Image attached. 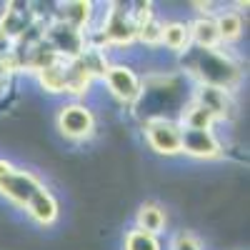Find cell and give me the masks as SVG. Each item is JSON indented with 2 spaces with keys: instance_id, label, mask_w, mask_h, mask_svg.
Masks as SVG:
<instances>
[{
  "instance_id": "6",
  "label": "cell",
  "mask_w": 250,
  "mask_h": 250,
  "mask_svg": "<svg viewBox=\"0 0 250 250\" xmlns=\"http://www.w3.org/2000/svg\"><path fill=\"white\" fill-rule=\"evenodd\" d=\"M103 43L105 45H130L138 38V28H135V18L125 5H113V10H108L105 20H103Z\"/></svg>"
},
{
  "instance_id": "3",
  "label": "cell",
  "mask_w": 250,
  "mask_h": 250,
  "mask_svg": "<svg viewBox=\"0 0 250 250\" xmlns=\"http://www.w3.org/2000/svg\"><path fill=\"white\" fill-rule=\"evenodd\" d=\"M58 130L62 138L68 140H88L95 135V115L93 110L85 105V103H65L58 113Z\"/></svg>"
},
{
  "instance_id": "17",
  "label": "cell",
  "mask_w": 250,
  "mask_h": 250,
  "mask_svg": "<svg viewBox=\"0 0 250 250\" xmlns=\"http://www.w3.org/2000/svg\"><path fill=\"white\" fill-rule=\"evenodd\" d=\"M123 250H163V243H160L158 235L145 233L140 228H133V230L125 233Z\"/></svg>"
},
{
  "instance_id": "1",
  "label": "cell",
  "mask_w": 250,
  "mask_h": 250,
  "mask_svg": "<svg viewBox=\"0 0 250 250\" xmlns=\"http://www.w3.org/2000/svg\"><path fill=\"white\" fill-rule=\"evenodd\" d=\"M43 188L45 183L30 170L15 168L10 160H0V195L8 198L10 203L25 208Z\"/></svg>"
},
{
  "instance_id": "9",
  "label": "cell",
  "mask_w": 250,
  "mask_h": 250,
  "mask_svg": "<svg viewBox=\"0 0 250 250\" xmlns=\"http://www.w3.org/2000/svg\"><path fill=\"white\" fill-rule=\"evenodd\" d=\"M23 210L28 213V218L33 220V223H38V225H43V228H48V225H53L55 220H58V215H60V208H58V200H55V195L48 190V188H43Z\"/></svg>"
},
{
  "instance_id": "2",
  "label": "cell",
  "mask_w": 250,
  "mask_h": 250,
  "mask_svg": "<svg viewBox=\"0 0 250 250\" xmlns=\"http://www.w3.org/2000/svg\"><path fill=\"white\" fill-rule=\"evenodd\" d=\"M193 73L200 78V85H215L223 90H230L240 80V70L220 50H200Z\"/></svg>"
},
{
  "instance_id": "16",
  "label": "cell",
  "mask_w": 250,
  "mask_h": 250,
  "mask_svg": "<svg viewBox=\"0 0 250 250\" xmlns=\"http://www.w3.org/2000/svg\"><path fill=\"white\" fill-rule=\"evenodd\" d=\"M215 25H218V35H220V43H233V40H238L243 35V18L240 13H233V10H228V13H220L215 18Z\"/></svg>"
},
{
  "instance_id": "18",
  "label": "cell",
  "mask_w": 250,
  "mask_h": 250,
  "mask_svg": "<svg viewBox=\"0 0 250 250\" xmlns=\"http://www.w3.org/2000/svg\"><path fill=\"white\" fill-rule=\"evenodd\" d=\"M170 250H203V243H200L190 230H180V233L173 238Z\"/></svg>"
},
{
  "instance_id": "13",
  "label": "cell",
  "mask_w": 250,
  "mask_h": 250,
  "mask_svg": "<svg viewBox=\"0 0 250 250\" xmlns=\"http://www.w3.org/2000/svg\"><path fill=\"white\" fill-rule=\"evenodd\" d=\"M168 225V213H165V208L158 205V203H143L138 208V215H135V228L145 233H163V228Z\"/></svg>"
},
{
  "instance_id": "8",
  "label": "cell",
  "mask_w": 250,
  "mask_h": 250,
  "mask_svg": "<svg viewBox=\"0 0 250 250\" xmlns=\"http://www.w3.org/2000/svg\"><path fill=\"white\" fill-rule=\"evenodd\" d=\"M193 100L210 113L215 118V123L228 120L233 115V108H235L233 98H230V90H223V88H215V85H198Z\"/></svg>"
},
{
  "instance_id": "15",
  "label": "cell",
  "mask_w": 250,
  "mask_h": 250,
  "mask_svg": "<svg viewBox=\"0 0 250 250\" xmlns=\"http://www.w3.org/2000/svg\"><path fill=\"white\" fill-rule=\"evenodd\" d=\"M180 128H190V130H213L215 125V118L208 113L203 105H198V103L193 100L190 105H188L180 115Z\"/></svg>"
},
{
  "instance_id": "10",
  "label": "cell",
  "mask_w": 250,
  "mask_h": 250,
  "mask_svg": "<svg viewBox=\"0 0 250 250\" xmlns=\"http://www.w3.org/2000/svg\"><path fill=\"white\" fill-rule=\"evenodd\" d=\"M188 33H190V43H195L200 50H218L220 45V35H218V25L213 15L195 18L188 25Z\"/></svg>"
},
{
  "instance_id": "14",
  "label": "cell",
  "mask_w": 250,
  "mask_h": 250,
  "mask_svg": "<svg viewBox=\"0 0 250 250\" xmlns=\"http://www.w3.org/2000/svg\"><path fill=\"white\" fill-rule=\"evenodd\" d=\"M160 45H165L173 53H188L190 48V33H188V23L173 20V23H163V35H160Z\"/></svg>"
},
{
  "instance_id": "5",
  "label": "cell",
  "mask_w": 250,
  "mask_h": 250,
  "mask_svg": "<svg viewBox=\"0 0 250 250\" xmlns=\"http://www.w3.org/2000/svg\"><path fill=\"white\" fill-rule=\"evenodd\" d=\"M103 83L108 85V93L120 103H135L143 95L140 75L130 65H123V62L108 65V70L103 73Z\"/></svg>"
},
{
  "instance_id": "7",
  "label": "cell",
  "mask_w": 250,
  "mask_h": 250,
  "mask_svg": "<svg viewBox=\"0 0 250 250\" xmlns=\"http://www.w3.org/2000/svg\"><path fill=\"white\" fill-rule=\"evenodd\" d=\"M180 153L190 155L195 160H213L223 153V148H220V140L213 130L183 128V133H180Z\"/></svg>"
},
{
  "instance_id": "11",
  "label": "cell",
  "mask_w": 250,
  "mask_h": 250,
  "mask_svg": "<svg viewBox=\"0 0 250 250\" xmlns=\"http://www.w3.org/2000/svg\"><path fill=\"white\" fill-rule=\"evenodd\" d=\"M38 80H40V85H43L45 93H65V85H68V60H62V58H55L53 62H48V65L43 68H38Z\"/></svg>"
},
{
  "instance_id": "12",
  "label": "cell",
  "mask_w": 250,
  "mask_h": 250,
  "mask_svg": "<svg viewBox=\"0 0 250 250\" xmlns=\"http://www.w3.org/2000/svg\"><path fill=\"white\" fill-rule=\"evenodd\" d=\"M93 3L88 0H73V3H62L60 5V23H65L73 30H85L90 18H93Z\"/></svg>"
},
{
  "instance_id": "4",
  "label": "cell",
  "mask_w": 250,
  "mask_h": 250,
  "mask_svg": "<svg viewBox=\"0 0 250 250\" xmlns=\"http://www.w3.org/2000/svg\"><path fill=\"white\" fill-rule=\"evenodd\" d=\"M143 133H145V140H148L150 150H155L158 155H165V158H173V155H180V123L178 120H170V118H150L148 123L143 125Z\"/></svg>"
}]
</instances>
